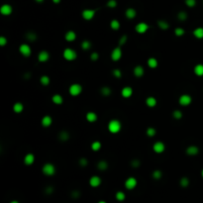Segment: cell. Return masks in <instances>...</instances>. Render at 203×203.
I'll list each match as a JSON object with an SVG mask.
<instances>
[{"instance_id": "6f0895ef", "label": "cell", "mask_w": 203, "mask_h": 203, "mask_svg": "<svg viewBox=\"0 0 203 203\" xmlns=\"http://www.w3.org/2000/svg\"><path fill=\"white\" fill-rule=\"evenodd\" d=\"M36 2H38V3H42V2H44V0H35Z\"/></svg>"}, {"instance_id": "ffe728a7", "label": "cell", "mask_w": 203, "mask_h": 203, "mask_svg": "<svg viewBox=\"0 0 203 203\" xmlns=\"http://www.w3.org/2000/svg\"><path fill=\"white\" fill-rule=\"evenodd\" d=\"M41 124H42V126L45 127V128H49L53 124V118L50 115H45L42 118V120H41Z\"/></svg>"}, {"instance_id": "2e32d148", "label": "cell", "mask_w": 203, "mask_h": 203, "mask_svg": "<svg viewBox=\"0 0 203 203\" xmlns=\"http://www.w3.org/2000/svg\"><path fill=\"white\" fill-rule=\"evenodd\" d=\"M35 163V154L32 153H28L25 154L24 157V163L27 165V167H30V165H34Z\"/></svg>"}, {"instance_id": "5bb4252c", "label": "cell", "mask_w": 203, "mask_h": 203, "mask_svg": "<svg viewBox=\"0 0 203 203\" xmlns=\"http://www.w3.org/2000/svg\"><path fill=\"white\" fill-rule=\"evenodd\" d=\"M13 12V8L10 4H3L0 7V13L3 16H10Z\"/></svg>"}, {"instance_id": "7c38bea8", "label": "cell", "mask_w": 203, "mask_h": 203, "mask_svg": "<svg viewBox=\"0 0 203 203\" xmlns=\"http://www.w3.org/2000/svg\"><path fill=\"white\" fill-rule=\"evenodd\" d=\"M38 61L40 63H47L48 61L50 59V53L46 50H43L41 52H39L38 54Z\"/></svg>"}, {"instance_id": "680465c9", "label": "cell", "mask_w": 203, "mask_h": 203, "mask_svg": "<svg viewBox=\"0 0 203 203\" xmlns=\"http://www.w3.org/2000/svg\"><path fill=\"white\" fill-rule=\"evenodd\" d=\"M9 203H19V202H18L17 200H12V201H11V202H9Z\"/></svg>"}, {"instance_id": "74e56055", "label": "cell", "mask_w": 203, "mask_h": 203, "mask_svg": "<svg viewBox=\"0 0 203 203\" xmlns=\"http://www.w3.org/2000/svg\"><path fill=\"white\" fill-rule=\"evenodd\" d=\"M152 176H153L154 179L159 180V179H161V177H163V172H161V170H154V172H152Z\"/></svg>"}, {"instance_id": "60d3db41", "label": "cell", "mask_w": 203, "mask_h": 203, "mask_svg": "<svg viewBox=\"0 0 203 203\" xmlns=\"http://www.w3.org/2000/svg\"><path fill=\"white\" fill-rule=\"evenodd\" d=\"M189 183H190V181H189V178L186 176H183L180 178V180H179V184H180L181 187H187L189 185Z\"/></svg>"}, {"instance_id": "f5cc1de1", "label": "cell", "mask_w": 203, "mask_h": 203, "mask_svg": "<svg viewBox=\"0 0 203 203\" xmlns=\"http://www.w3.org/2000/svg\"><path fill=\"white\" fill-rule=\"evenodd\" d=\"M7 43H8V41H7V39H6L5 37L4 36L0 37V46H1V47H5Z\"/></svg>"}, {"instance_id": "484cf974", "label": "cell", "mask_w": 203, "mask_h": 203, "mask_svg": "<svg viewBox=\"0 0 203 203\" xmlns=\"http://www.w3.org/2000/svg\"><path fill=\"white\" fill-rule=\"evenodd\" d=\"M192 34L196 39H198V40H202L203 39V27H197V28H195L194 30H193Z\"/></svg>"}, {"instance_id": "3957f363", "label": "cell", "mask_w": 203, "mask_h": 203, "mask_svg": "<svg viewBox=\"0 0 203 203\" xmlns=\"http://www.w3.org/2000/svg\"><path fill=\"white\" fill-rule=\"evenodd\" d=\"M56 167L52 163H46L42 167V172L47 176H53L56 174Z\"/></svg>"}, {"instance_id": "8d00e7d4", "label": "cell", "mask_w": 203, "mask_h": 203, "mask_svg": "<svg viewBox=\"0 0 203 203\" xmlns=\"http://www.w3.org/2000/svg\"><path fill=\"white\" fill-rule=\"evenodd\" d=\"M80 47L83 51H88L91 48V42L89 40H83L80 44Z\"/></svg>"}, {"instance_id": "9f6ffc18", "label": "cell", "mask_w": 203, "mask_h": 203, "mask_svg": "<svg viewBox=\"0 0 203 203\" xmlns=\"http://www.w3.org/2000/svg\"><path fill=\"white\" fill-rule=\"evenodd\" d=\"M52 1L54 2L55 4H59V3H61L62 0H52Z\"/></svg>"}, {"instance_id": "cb8c5ba5", "label": "cell", "mask_w": 203, "mask_h": 203, "mask_svg": "<svg viewBox=\"0 0 203 203\" xmlns=\"http://www.w3.org/2000/svg\"><path fill=\"white\" fill-rule=\"evenodd\" d=\"M108 167H109V165H108V163L105 160L99 161L98 163H97V165H96V167H97V170H100V172H104V170H107Z\"/></svg>"}, {"instance_id": "9a60e30c", "label": "cell", "mask_w": 203, "mask_h": 203, "mask_svg": "<svg viewBox=\"0 0 203 203\" xmlns=\"http://www.w3.org/2000/svg\"><path fill=\"white\" fill-rule=\"evenodd\" d=\"M185 153L187 156L194 157V156H196V154H199V148H198L197 146H195V145H190V146H188L187 148H186Z\"/></svg>"}, {"instance_id": "f546056e", "label": "cell", "mask_w": 203, "mask_h": 203, "mask_svg": "<svg viewBox=\"0 0 203 203\" xmlns=\"http://www.w3.org/2000/svg\"><path fill=\"white\" fill-rule=\"evenodd\" d=\"M70 135L68 131H61L59 134V141H62V142H66V141L70 140Z\"/></svg>"}, {"instance_id": "91938a15", "label": "cell", "mask_w": 203, "mask_h": 203, "mask_svg": "<svg viewBox=\"0 0 203 203\" xmlns=\"http://www.w3.org/2000/svg\"><path fill=\"white\" fill-rule=\"evenodd\" d=\"M97 203H106V201H104V200H100V201H98Z\"/></svg>"}, {"instance_id": "816d5d0a", "label": "cell", "mask_w": 203, "mask_h": 203, "mask_svg": "<svg viewBox=\"0 0 203 203\" xmlns=\"http://www.w3.org/2000/svg\"><path fill=\"white\" fill-rule=\"evenodd\" d=\"M141 165V161L139 160H137V159H135V160H133L131 161V167H135V168H138Z\"/></svg>"}, {"instance_id": "db71d44e", "label": "cell", "mask_w": 203, "mask_h": 203, "mask_svg": "<svg viewBox=\"0 0 203 203\" xmlns=\"http://www.w3.org/2000/svg\"><path fill=\"white\" fill-rule=\"evenodd\" d=\"M80 196V192L78 190H75L71 192V197L72 198H78Z\"/></svg>"}, {"instance_id": "d6986e66", "label": "cell", "mask_w": 203, "mask_h": 203, "mask_svg": "<svg viewBox=\"0 0 203 203\" xmlns=\"http://www.w3.org/2000/svg\"><path fill=\"white\" fill-rule=\"evenodd\" d=\"M64 40L70 43L73 42V41L77 40V33L75 31H72V30H70V31H68L64 34Z\"/></svg>"}, {"instance_id": "c3c4849f", "label": "cell", "mask_w": 203, "mask_h": 203, "mask_svg": "<svg viewBox=\"0 0 203 203\" xmlns=\"http://www.w3.org/2000/svg\"><path fill=\"white\" fill-rule=\"evenodd\" d=\"M185 5L189 8H193L196 5V0H185Z\"/></svg>"}, {"instance_id": "ba28073f", "label": "cell", "mask_w": 203, "mask_h": 203, "mask_svg": "<svg viewBox=\"0 0 203 203\" xmlns=\"http://www.w3.org/2000/svg\"><path fill=\"white\" fill-rule=\"evenodd\" d=\"M125 187L128 190H133L134 188H136V186L138 185V180L136 177L134 176H130L125 180Z\"/></svg>"}, {"instance_id": "7402d4cb", "label": "cell", "mask_w": 203, "mask_h": 203, "mask_svg": "<svg viewBox=\"0 0 203 203\" xmlns=\"http://www.w3.org/2000/svg\"><path fill=\"white\" fill-rule=\"evenodd\" d=\"M145 102H146V105L150 108L156 107L157 104H158V101H157L156 97H154V96H149V97H147Z\"/></svg>"}, {"instance_id": "52a82bcc", "label": "cell", "mask_w": 203, "mask_h": 203, "mask_svg": "<svg viewBox=\"0 0 203 203\" xmlns=\"http://www.w3.org/2000/svg\"><path fill=\"white\" fill-rule=\"evenodd\" d=\"M178 103L180 106H188L192 103V97L189 94H182L178 98Z\"/></svg>"}, {"instance_id": "f35d334b", "label": "cell", "mask_w": 203, "mask_h": 203, "mask_svg": "<svg viewBox=\"0 0 203 203\" xmlns=\"http://www.w3.org/2000/svg\"><path fill=\"white\" fill-rule=\"evenodd\" d=\"M146 134H147L148 137L153 138L157 135V130L154 128V127H149V128L146 130Z\"/></svg>"}, {"instance_id": "4316f807", "label": "cell", "mask_w": 203, "mask_h": 203, "mask_svg": "<svg viewBox=\"0 0 203 203\" xmlns=\"http://www.w3.org/2000/svg\"><path fill=\"white\" fill-rule=\"evenodd\" d=\"M125 16H126V18L132 20L136 17V16H137V11H136L134 8H128L125 11Z\"/></svg>"}, {"instance_id": "ee69618b", "label": "cell", "mask_w": 203, "mask_h": 203, "mask_svg": "<svg viewBox=\"0 0 203 203\" xmlns=\"http://www.w3.org/2000/svg\"><path fill=\"white\" fill-rule=\"evenodd\" d=\"M187 13L185 12V11H180V12H178V14H177V19L179 20V21H185L186 19H187Z\"/></svg>"}, {"instance_id": "d6a6232c", "label": "cell", "mask_w": 203, "mask_h": 203, "mask_svg": "<svg viewBox=\"0 0 203 203\" xmlns=\"http://www.w3.org/2000/svg\"><path fill=\"white\" fill-rule=\"evenodd\" d=\"M40 82L43 86H48V85H50V83H51V78L49 75H44L40 77Z\"/></svg>"}, {"instance_id": "f1b7e54d", "label": "cell", "mask_w": 203, "mask_h": 203, "mask_svg": "<svg viewBox=\"0 0 203 203\" xmlns=\"http://www.w3.org/2000/svg\"><path fill=\"white\" fill-rule=\"evenodd\" d=\"M193 71H194V75L197 77H203V64H197L193 68Z\"/></svg>"}, {"instance_id": "7bdbcfd3", "label": "cell", "mask_w": 203, "mask_h": 203, "mask_svg": "<svg viewBox=\"0 0 203 203\" xmlns=\"http://www.w3.org/2000/svg\"><path fill=\"white\" fill-rule=\"evenodd\" d=\"M185 34V30H184L182 27H176L174 29V35L176 37H181Z\"/></svg>"}, {"instance_id": "7dc6e473", "label": "cell", "mask_w": 203, "mask_h": 203, "mask_svg": "<svg viewBox=\"0 0 203 203\" xmlns=\"http://www.w3.org/2000/svg\"><path fill=\"white\" fill-rule=\"evenodd\" d=\"M106 5L108 8H115L117 6V1L116 0H108Z\"/></svg>"}, {"instance_id": "7a4b0ae2", "label": "cell", "mask_w": 203, "mask_h": 203, "mask_svg": "<svg viewBox=\"0 0 203 203\" xmlns=\"http://www.w3.org/2000/svg\"><path fill=\"white\" fill-rule=\"evenodd\" d=\"M83 91V87L80 83H71L68 87V93L72 97H77Z\"/></svg>"}, {"instance_id": "e0dca14e", "label": "cell", "mask_w": 203, "mask_h": 203, "mask_svg": "<svg viewBox=\"0 0 203 203\" xmlns=\"http://www.w3.org/2000/svg\"><path fill=\"white\" fill-rule=\"evenodd\" d=\"M133 73H134V75H135L136 77L141 78V77H143V75H145V68H144V66H140V64L136 66L135 68H134V70H133Z\"/></svg>"}, {"instance_id": "44dd1931", "label": "cell", "mask_w": 203, "mask_h": 203, "mask_svg": "<svg viewBox=\"0 0 203 203\" xmlns=\"http://www.w3.org/2000/svg\"><path fill=\"white\" fill-rule=\"evenodd\" d=\"M85 118H86V120L89 122V123H94V122L97 121L98 116H97V114H96L95 112L89 111V112L86 113V115H85Z\"/></svg>"}, {"instance_id": "4dcf8cb0", "label": "cell", "mask_w": 203, "mask_h": 203, "mask_svg": "<svg viewBox=\"0 0 203 203\" xmlns=\"http://www.w3.org/2000/svg\"><path fill=\"white\" fill-rule=\"evenodd\" d=\"M100 93H101V95L105 96V97H108V96H110L112 94V89L110 88L109 86H106L105 85V86L100 88Z\"/></svg>"}, {"instance_id": "681fc988", "label": "cell", "mask_w": 203, "mask_h": 203, "mask_svg": "<svg viewBox=\"0 0 203 203\" xmlns=\"http://www.w3.org/2000/svg\"><path fill=\"white\" fill-rule=\"evenodd\" d=\"M127 40H128V37H127V35H123L121 38L119 39V45L118 46H120V47L124 46L127 43Z\"/></svg>"}, {"instance_id": "bcb514c9", "label": "cell", "mask_w": 203, "mask_h": 203, "mask_svg": "<svg viewBox=\"0 0 203 203\" xmlns=\"http://www.w3.org/2000/svg\"><path fill=\"white\" fill-rule=\"evenodd\" d=\"M78 163H79L80 167H87V165H88V160H87V159H85V158H80Z\"/></svg>"}, {"instance_id": "8992f818", "label": "cell", "mask_w": 203, "mask_h": 203, "mask_svg": "<svg viewBox=\"0 0 203 203\" xmlns=\"http://www.w3.org/2000/svg\"><path fill=\"white\" fill-rule=\"evenodd\" d=\"M19 53L24 57H29L32 55V48L28 44H22L19 47Z\"/></svg>"}, {"instance_id": "b9f144b4", "label": "cell", "mask_w": 203, "mask_h": 203, "mask_svg": "<svg viewBox=\"0 0 203 203\" xmlns=\"http://www.w3.org/2000/svg\"><path fill=\"white\" fill-rule=\"evenodd\" d=\"M172 117H174L175 120H180L182 119V117H183V113H182L180 110L176 109L172 112Z\"/></svg>"}, {"instance_id": "d590c367", "label": "cell", "mask_w": 203, "mask_h": 203, "mask_svg": "<svg viewBox=\"0 0 203 203\" xmlns=\"http://www.w3.org/2000/svg\"><path fill=\"white\" fill-rule=\"evenodd\" d=\"M110 27H111L112 30H114V31H117V30L120 29V27H121V24H120V22L117 19H113V20L110 21Z\"/></svg>"}, {"instance_id": "e575fe53", "label": "cell", "mask_w": 203, "mask_h": 203, "mask_svg": "<svg viewBox=\"0 0 203 203\" xmlns=\"http://www.w3.org/2000/svg\"><path fill=\"white\" fill-rule=\"evenodd\" d=\"M26 39L29 42H36L37 39H38V36H37L35 32H28L26 34Z\"/></svg>"}, {"instance_id": "30bf717a", "label": "cell", "mask_w": 203, "mask_h": 203, "mask_svg": "<svg viewBox=\"0 0 203 203\" xmlns=\"http://www.w3.org/2000/svg\"><path fill=\"white\" fill-rule=\"evenodd\" d=\"M149 29H150V26L145 22H140L135 26V31L137 32L138 34H141V35L147 33V32L149 31Z\"/></svg>"}, {"instance_id": "94428289", "label": "cell", "mask_w": 203, "mask_h": 203, "mask_svg": "<svg viewBox=\"0 0 203 203\" xmlns=\"http://www.w3.org/2000/svg\"><path fill=\"white\" fill-rule=\"evenodd\" d=\"M201 176H202V178H203V170H201Z\"/></svg>"}, {"instance_id": "ac0fdd59", "label": "cell", "mask_w": 203, "mask_h": 203, "mask_svg": "<svg viewBox=\"0 0 203 203\" xmlns=\"http://www.w3.org/2000/svg\"><path fill=\"white\" fill-rule=\"evenodd\" d=\"M133 88L131 86H125L122 88L121 90V95L123 98H130L133 95Z\"/></svg>"}, {"instance_id": "9c48e42d", "label": "cell", "mask_w": 203, "mask_h": 203, "mask_svg": "<svg viewBox=\"0 0 203 203\" xmlns=\"http://www.w3.org/2000/svg\"><path fill=\"white\" fill-rule=\"evenodd\" d=\"M95 14H96V10H94V9H84L81 12V16L85 21H90V20H92Z\"/></svg>"}, {"instance_id": "83f0119b", "label": "cell", "mask_w": 203, "mask_h": 203, "mask_svg": "<svg viewBox=\"0 0 203 203\" xmlns=\"http://www.w3.org/2000/svg\"><path fill=\"white\" fill-rule=\"evenodd\" d=\"M13 111H14L16 114H20L24 111V104L22 102H16L13 105Z\"/></svg>"}, {"instance_id": "8fae6325", "label": "cell", "mask_w": 203, "mask_h": 203, "mask_svg": "<svg viewBox=\"0 0 203 203\" xmlns=\"http://www.w3.org/2000/svg\"><path fill=\"white\" fill-rule=\"evenodd\" d=\"M153 151L156 154H163L165 151V145L161 141H157L153 145Z\"/></svg>"}, {"instance_id": "6da1fadb", "label": "cell", "mask_w": 203, "mask_h": 203, "mask_svg": "<svg viewBox=\"0 0 203 203\" xmlns=\"http://www.w3.org/2000/svg\"><path fill=\"white\" fill-rule=\"evenodd\" d=\"M107 128H108L109 133L118 134L122 129V123H121V121H119V120H117V119H112L108 122Z\"/></svg>"}, {"instance_id": "d4e9b609", "label": "cell", "mask_w": 203, "mask_h": 203, "mask_svg": "<svg viewBox=\"0 0 203 203\" xmlns=\"http://www.w3.org/2000/svg\"><path fill=\"white\" fill-rule=\"evenodd\" d=\"M147 64H148V66H149L150 68H157L159 66V62L158 59H156V57H149L147 61Z\"/></svg>"}, {"instance_id": "603a6c76", "label": "cell", "mask_w": 203, "mask_h": 203, "mask_svg": "<svg viewBox=\"0 0 203 203\" xmlns=\"http://www.w3.org/2000/svg\"><path fill=\"white\" fill-rule=\"evenodd\" d=\"M52 101L56 105H62L64 103V97L61 94H54L52 96Z\"/></svg>"}, {"instance_id": "836d02e7", "label": "cell", "mask_w": 203, "mask_h": 203, "mask_svg": "<svg viewBox=\"0 0 203 203\" xmlns=\"http://www.w3.org/2000/svg\"><path fill=\"white\" fill-rule=\"evenodd\" d=\"M101 147H102V144H101V142H99V141H94V142H92L91 144V150L93 152H98L101 150Z\"/></svg>"}, {"instance_id": "11a10c76", "label": "cell", "mask_w": 203, "mask_h": 203, "mask_svg": "<svg viewBox=\"0 0 203 203\" xmlns=\"http://www.w3.org/2000/svg\"><path fill=\"white\" fill-rule=\"evenodd\" d=\"M45 191L47 194H52V193L54 192V187H53V186H48V187H46Z\"/></svg>"}, {"instance_id": "1f68e13d", "label": "cell", "mask_w": 203, "mask_h": 203, "mask_svg": "<svg viewBox=\"0 0 203 203\" xmlns=\"http://www.w3.org/2000/svg\"><path fill=\"white\" fill-rule=\"evenodd\" d=\"M158 26H159V28L161 30H163V31H167V30L170 29V24H168L167 21H165V20H159Z\"/></svg>"}, {"instance_id": "5b68a950", "label": "cell", "mask_w": 203, "mask_h": 203, "mask_svg": "<svg viewBox=\"0 0 203 203\" xmlns=\"http://www.w3.org/2000/svg\"><path fill=\"white\" fill-rule=\"evenodd\" d=\"M122 56H123V52H122V49L120 46H117L116 48H114V49L112 50L111 52V59L113 62H118L121 59Z\"/></svg>"}, {"instance_id": "277c9868", "label": "cell", "mask_w": 203, "mask_h": 203, "mask_svg": "<svg viewBox=\"0 0 203 203\" xmlns=\"http://www.w3.org/2000/svg\"><path fill=\"white\" fill-rule=\"evenodd\" d=\"M63 56L64 57V59H66V61H68V62H72V61H75V59H77V53L73 49H71V48H66V49L64 50Z\"/></svg>"}, {"instance_id": "f907efd6", "label": "cell", "mask_w": 203, "mask_h": 203, "mask_svg": "<svg viewBox=\"0 0 203 203\" xmlns=\"http://www.w3.org/2000/svg\"><path fill=\"white\" fill-rule=\"evenodd\" d=\"M90 59L92 62H97L99 59V54L97 52H93L90 54Z\"/></svg>"}, {"instance_id": "ab89813d", "label": "cell", "mask_w": 203, "mask_h": 203, "mask_svg": "<svg viewBox=\"0 0 203 203\" xmlns=\"http://www.w3.org/2000/svg\"><path fill=\"white\" fill-rule=\"evenodd\" d=\"M115 198H116V200H118V201L122 202L125 200L126 198V194L123 192V191H117L116 194H115Z\"/></svg>"}, {"instance_id": "f6af8a7d", "label": "cell", "mask_w": 203, "mask_h": 203, "mask_svg": "<svg viewBox=\"0 0 203 203\" xmlns=\"http://www.w3.org/2000/svg\"><path fill=\"white\" fill-rule=\"evenodd\" d=\"M112 75L115 78H121L122 77V71L119 68H114L112 70Z\"/></svg>"}, {"instance_id": "4fadbf2b", "label": "cell", "mask_w": 203, "mask_h": 203, "mask_svg": "<svg viewBox=\"0 0 203 203\" xmlns=\"http://www.w3.org/2000/svg\"><path fill=\"white\" fill-rule=\"evenodd\" d=\"M101 182H102V179H101L100 176H98V175H92V176L89 178V185L91 186V187H98V186H100Z\"/></svg>"}]
</instances>
